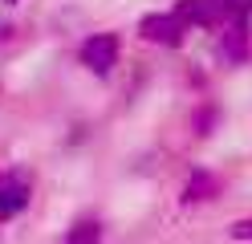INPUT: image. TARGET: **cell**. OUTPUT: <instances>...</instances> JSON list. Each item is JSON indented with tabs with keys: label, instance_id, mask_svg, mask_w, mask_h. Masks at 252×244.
Instances as JSON below:
<instances>
[{
	"label": "cell",
	"instance_id": "obj_1",
	"mask_svg": "<svg viewBox=\"0 0 252 244\" xmlns=\"http://www.w3.org/2000/svg\"><path fill=\"white\" fill-rule=\"evenodd\" d=\"M33 204V171L29 167H4L0 171V228L12 224Z\"/></svg>",
	"mask_w": 252,
	"mask_h": 244
},
{
	"label": "cell",
	"instance_id": "obj_2",
	"mask_svg": "<svg viewBox=\"0 0 252 244\" xmlns=\"http://www.w3.org/2000/svg\"><path fill=\"white\" fill-rule=\"evenodd\" d=\"M118 57H122L118 33H90V37L82 41V49H77V61H82L94 77H110L114 65H118Z\"/></svg>",
	"mask_w": 252,
	"mask_h": 244
},
{
	"label": "cell",
	"instance_id": "obj_3",
	"mask_svg": "<svg viewBox=\"0 0 252 244\" xmlns=\"http://www.w3.org/2000/svg\"><path fill=\"white\" fill-rule=\"evenodd\" d=\"M138 37L159 45V49H179L187 41V25L175 12H147L143 21H138Z\"/></svg>",
	"mask_w": 252,
	"mask_h": 244
},
{
	"label": "cell",
	"instance_id": "obj_4",
	"mask_svg": "<svg viewBox=\"0 0 252 244\" xmlns=\"http://www.w3.org/2000/svg\"><path fill=\"white\" fill-rule=\"evenodd\" d=\"M220 49H224L228 61H248L252 53V33H248V16H240V21H224V33H220Z\"/></svg>",
	"mask_w": 252,
	"mask_h": 244
},
{
	"label": "cell",
	"instance_id": "obj_5",
	"mask_svg": "<svg viewBox=\"0 0 252 244\" xmlns=\"http://www.w3.org/2000/svg\"><path fill=\"white\" fill-rule=\"evenodd\" d=\"M220 187H224V183H220V175H212L208 167H195L191 175H187V183H183V195H179V200H183L187 208H195V204L216 200Z\"/></svg>",
	"mask_w": 252,
	"mask_h": 244
},
{
	"label": "cell",
	"instance_id": "obj_6",
	"mask_svg": "<svg viewBox=\"0 0 252 244\" xmlns=\"http://www.w3.org/2000/svg\"><path fill=\"white\" fill-rule=\"evenodd\" d=\"M171 12H175L187 29H212V25H220V16H216V8L208 4V0H179Z\"/></svg>",
	"mask_w": 252,
	"mask_h": 244
},
{
	"label": "cell",
	"instance_id": "obj_7",
	"mask_svg": "<svg viewBox=\"0 0 252 244\" xmlns=\"http://www.w3.org/2000/svg\"><path fill=\"white\" fill-rule=\"evenodd\" d=\"M61 244H102V220H98V216L73 220V228L65 232V240H61Z\"/></svg>",
	"mask_w": 252,
	"mask_h": 244
},
{
	"label": "cell",
	"instance_id": "obj_8",
	"mask_svg": "<svg viewBox=\"0 0 252 244\" xmlns=\"http://www.w3.org/2000/svg\"><path fill=\"white\" fill-rule=\"evenodd\" d=\"M216 122H220V110H216L212 102H203V106L195 110V118H191V126H195V135H199V139H208L212 130H216Z\"/></svg>",
	"mask_w": 252,
	"mask_h": 244
},
{
	"label": "cell",
	"instance_id": "obj_9",
	"mask_svg": "<svg viewBox=\"0 0 252 244\" xmlns=\"http://www.w3.org/2000/svg\"><path fill=\"white\" fill-rule=\"evenodd\" d=\"M228 236H232V240H252V216H244V220H236V224L228 228Z\"/></svg>",
	"mask_w": 252,
	"mask_h": 244
},
{
	"label": "cell",
	"instance_id": "obj_10",
	"mask_svg": "<svg viewBox=\"0 0 252 244\" xmlns=\"http://www.w3.org/2000/svg\"><path fill=\"white\" fill-rule=\"evenodd\" d=\"M12 4H21V0H4V8H12Z\"/></svg>",
	"mask_w": 252,
	"mask_h": 244
},
{
	"label": "cell",
	"instance_id": "obj_11",
	"mask_svg": "<svg viewBox=\"0 0 252 244\" xmlns=\"http://www.w3.org/2000/svg\"><path fill=\"white\" fill-rule=\"evenodd\" d=\"M0 244H4V240H0Z\"/></svg>",
	"mask_w": 252,
	"mask_h": 244
}]
</instances>
